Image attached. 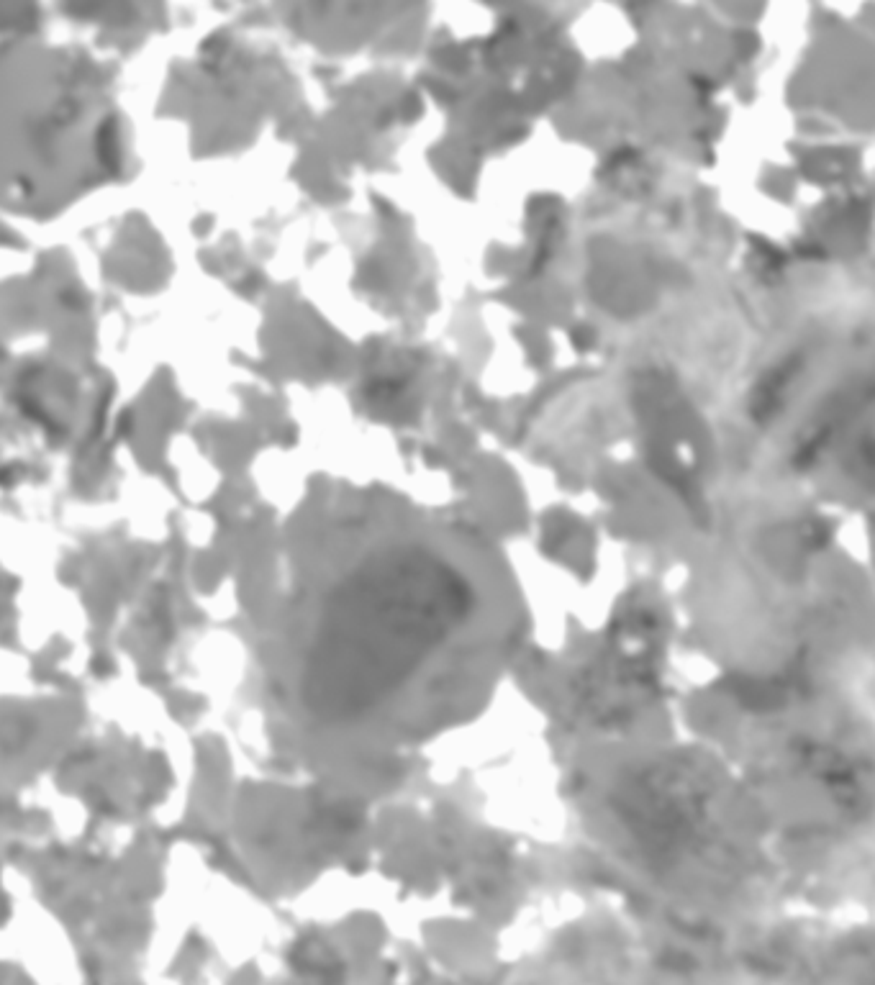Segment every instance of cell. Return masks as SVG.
Wrapping results in <instances>:
<instances>
[{"mask_svg": "<svg viewBox=\"0 0 875 985\" xmlns=\"http://www.w3.org/2000/svg\"><path fill=\"white\" fill-rule=\"evenodd\" d=\"M573 342L578 349H588L593 344V331L586 329V326H580V329H575Z\"/></svg>", "mask_w": 875, "mask_h": 985, "instance_id": "cell-1", "label": "cell"}]
</instances>
